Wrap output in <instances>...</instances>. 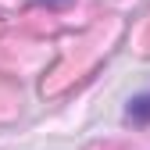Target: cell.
<instances>
[{
    "label": "cell",
    "instance_id": "obj_1",
    "mask_svg": "<svg viewBox=\"0 0 150 150\" xmlns=\"http://www.w3.org/2000/svg\"><path fill=\"white\" fill-rule=\"evenodd\" d=\"M129 118L132 122H150V93H143V97H136L132 104H129Z\"/></svg>",
    "mask_w": 150,
    "mask_h": 150
},
{
    "label": "cell",
    "instance_id": "obj_2",
    "mask_svg": "<svg viewBox=\"0 0 150 150\" xmlns=\"http://www.w3.org/2000/svg\"><path fill=\"white\" fill-rule=\"evenodd\" d=\"M43 4H68V0H43Z\"/></svg>",
    "mask_w": 150,
    "mask_h": 150
}]
</instances>
